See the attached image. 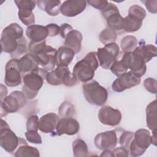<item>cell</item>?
<instances>
[{"label":"cell","instance_id":"cell-1","mask_svg":"<svg viewBox=\"0 0 157 157\" xmlns=\"http://www.w3.org/2000/svg\"><path fill=\"white\" fill-rule=\"evenodd\" d=\"M98 67L96 52H90L83 59L76 63L73 68L72 74L78 80L86 83L93 78L94 72Z\"/></svg>","mask_w":157,"mask_h":157},{"label":"cell","instance_id":"cell-2","mask_svg":"<svg viewBox=\"0 0 157 157\" xmlns=\"http://www.w3.org/2000/svg\"><path fill=\"white\" fill-rule=\"evenodd\" d=\"M47 71L38 67L23 76V86L22 92L28 99H34L42 88L45 79Z\"/></svg>","mask_w":157,"mask_h":157},{"label":"cell","instance_id":"cell-3","mask_svg":"<svg viewBox=\"0 0 157 157\" xmlns=\"http://www.w3.org/2000/svg\"><path fill=\"white\" fill-rule=\"evenodd\" d=\"M23 37V28L16 23L6 26L2 31L1 36V52L10 54L17 49L19 40Z\"/></svg>","mask_w":157,"mask_h":157},{"label":"cell","instance_id":"cell-4","mask_svg":"<svg viewBox=\"0 0 157 157\" xmlns=\"http://www.w3.org/2000/svg\"><path fill=\"white\" fill-rule=\"evenodd\" d=\"M82 90L85 98L91 104L101 106L107 101V90L95 80L83 84Z\"/></svg>","mask_w":157,"mask_h":157},{"label":"cell","instance_id":"cell-5","mask_svg":"<svg viewBox=\"0 0 157 157\" xmlns=\"http://www.w3.org/2000/svg\"><path fill=\"white\" fill-rule=\"evenodd\" d=\"M151 144V135L146 129H139L134 133V138L131 141L129 152L133 157L143 155Z\"/></svg>","mask_w":157,"mask_h":157},{"label":"cell","instance_id":"cell-6","mask_svg":"<svg viewBox=\"0 0 157 157\" xmlns=\"http://www.w3.org/2000/svg\"><path fill=\"white\" fill-rule=\"evenodd\" d=\"M45 80L52 85H60L72 86L77 83V79L71 72L67 66H57L56 68L48 72Z\"/></svg>","mask_w":157,"mask_h":157},{"label":"cell","instance_id":"cell-7","mask_svg":"<svg viewBox=\"0 0 157 157\" xmlns=\"http://www.w3.org/2000/svg\"><path fill=\"white\" fill-rule=\"evenodd\" d=\"M26 98L20 91H12L9 96L1 100V115L5 113V115L9 113H15L19 109L23 108L26 103Z\"/></svg>","mask_w":157,"mask_h":157},{"label":"cell","instance_id":"cell-8","mask_svg":"<svg viewBox=\"0 0 157 157\" xmlns=\"http://www.w3.org/2000/svg\"><path fill=\"white\" fill-rule=\"evenodd\" d=\"M119 52V46L115 42L108 43L105 44L104 47L98 48L96 56L99 60V64L104 69H110L117 61Z\"/></svg>","mask_w":157,"mask_h":157},{"label":"cell","instance_id":"cell-9","mask_svg":"<svg viewBox=\"0 0 157 157\" xmlns=\"http://www.w3.org/2000/svg\"><path fill=\"white\" fill-rule=\"evenodd\" d=\"M1 120L0 145L6 151L12 153L20 144L22 139L17 136L2 118Z\"/></svg>","mask_w":157,"mask_h":157},{"label":"cell","instance_id":"cell-10","mask_svg":"<svg viewBox=\"0 0 157 157\" xmlns=\"http://www.w3.org/2000/svg\"><path fill=\"white\" fill-rule=\"evenodd\" d=\"M6 85L15 87L21 82V72L18 67V59L12 58L6 64L5 78Z\"/></svg>","mask_w":157,"mask_h":157},{"label":"cell","instance_id":"cell-11","mask_svg":"<svg viewBox=\"0 0 157 157\" xmlns=\"http://www.w3.org/2000/svg\"><path fill=\"white\" fill-rule=\"evenodd\" d=\"M121 60L124 63L128 69H130L137 76L140 77L145 74L147 71L145 63L132 52L124 53Z\"/></svg>","mask_w":157,"mask_h":157},{"label":"cell","instance_id":"cell-12","mask_svg":"<svg viewBox=\"0 0 157 157\" xmlns=\"http://www.w3.org/2000/svg\"><path fill=\"white\" fill-rule=\"evenodd\" d=\"M140 83V77L129 71L124 73L114 80L112 85V90L115 92H122L126 89L136 86Z\"/></svg>","mask_w":157,"mask_h":157},{"label":"cell","instance_id":"cell-13","mask_svg":"<svg viewBox=\"0 0 157 157\" xmlns=\"http://www.w3.org/2000/svg\"><path fill=\"white\" fill-rule=\"evenodd\" d=\"M39 65L46 71L54 70L56 64L57 50L50 45H47L45 48L36 55Z\"/></svg>","mask_w":157,"mask_h":157},{"label":"cell","instance_id":"cell-14","mask_svg":"<svg viewBox=\"0 0 157 157\" xmlns=\"http://www.w3.org/2000/svg\"><path fill=\"white\" fill-rule=\"evenodd\" d=\"M95 146L99 150L113 149L118 143L116 129L98 134L94 140Z\"/></svg>","mask_w":157,"mask_h":157},{"label":"cell","instance_id":"cell-15","mask_svg":"<svg viewBox=\"0 0 157 157\" xmlns=\"http://www.w3.org/2000/svg\"><path fill=\"white\" fill-rule=\"evenodd\" d=\"M121 113L109 105L102 106L98 112V118L101 123L105 125L114 126L120 124L121 120Z\"/></svg>","mask_w":157,"mask_h":157},{"label":"cell","instance_id":"cell-16","mask_svg":"<svg viewBox=\"0 0 157 157\" xmlns=\"http://www.w3.org/2000/svg\"><path fill=\"white\" fill-rule=\"evenodd\" d=\"M86 1L85 0H67L63 2L60 12L66 17H73L81 13L86 8Z\"/></svg>","mask_w":157,"mask_h":157},{"label":"cell","instance_id":"cell-17","mask_svg":"<svg viewBox=\"0 0 157 157\" xmlns=\"http://www.w3.org/2000/svg\"><path fill=\"white\" fill-rule=\"evenodd\" d=\"M80 130L79 123L72 117L61 118L59 120L56 127V134L58 136L67 134L72 136L77 134Z\"/></svg>","mask_w":157,"mask_h":157},{"label":"cell","instance_id":"cell-18","mask_svg":"<svg viewBox=\"0 0 157 157\" xmlns=\"http://www.w3.org/2000/svg\"><path fill=\"white\" fill-rule=\"evenodd\" d=\"M59 120V117L54 113H48L42 116L39 120V129L44 133L53 132Z\"/></svg>","mask_w":157,"mask_h":157},{"label":"cell","instance_id":"cell-19","mask_svg":"<svg viewBox=\"0 0 157 157\" xmlns=\"http://www.w3.org/2000/svg\"><path fill=\"white\" fill-rule=\"evenodd\" d=\"M18 67L23 76L39 67L36 56L31 53H26L18 59Z\"/></svg>","mask_w":157,"mask_h":157},{"label":"cell","instance_id":"cell-20","mask_svg":"<svg viewBox=\"0 0 157 157\" xmlns=\"http://www.w3.org/2000/svg\"><path fill=\"white\" fill-rule=\"evenodd\" d=\"M26 35L31 41L37 42L45 40L48 36V33L46 26L33 25L26 28Z\"/></svg>","mask_w":157,"mask_h":157},{"label":"cell","instance_id":"cell-21","mask_svg":"<svg viewBox=\"0 0 157 157\" xmlns=\"http://www.w3.org/2000/svg\"><path fill=\"white\" fill-rule=\"evenodd\" d=\"M64 39V46L72 49L75 53L80 52L83 39L82 34L80 31L72 29L67 34Z\"/></svg>","mask_w":157,"mask_h":157},{"label":"cell","instance_id":"cell-22","mask_svg":"<svg viewBox=\"0 0 157 157\" xmlns=\"http://www.w3.org/2000/svg\"><path fill=\"white\" fill-rule=\"evenodd\" d=\"M146 63L157 55L156 47L151 44H140L132 51Z\"/></svg>","mask_w":157,"mask_h":157},{"label":"cell","instance_id":"cell-23","mask_svg":"<svg viewBox=\"0 0 157 157\" xmlns=\"http://www.w3.org/2000/svg\"><path fill=\"white\" fill-rule=\"evenodd\" d=\"M38 7L51 16H56L60 12L61 1L39 0L36 1Z\"/></svg>","mask_w":157,"mask_h":157},{"label":"cell","instance_id":"cell-24","mask_svg":"<svg viewBox=\"0 0 157 157\" xmlns=\"http://www.w3.org/2000/svg\"><path fill=\"white\" fill-rule=\"evenodd\" d=\"M74 51L66 46H61L57 50L56 65L57 66H67L75 55Z\"/></svg>","mask_w":157,"mask_h":157},{"label":"cell","instance_id":"cell-25","mask_svg":"<svg viewBox=\"0 0 157 157\" xmlns=\"http://www.w3.org/2000/svg\"><path fill=\"white\" fill-rule=\"evenodd\" d=\"M157 102L156 100L150 102L146 107V122L148 128L152 131H156L157 116H156Z\"/></svg>","mask_w":157,"mask_h":157},{"label":"cell","instance_id":"cell-26","mask_svg":"<svg viewBox=\"0 0 157 157\" xmlns=\"http://www.w3.org/2000/svg\"><path fill=\"white\" fill-rule=\"evenodd\" d=\"M143 20L128 14L125 18H123V29L128 33L135 32L139 30L142 25Z\"/></svg>","mask_w":157,"mask_h":157},{"label":"cell","instance_id":"cell-27","mask_svg":"<svg viewBox=\"0 0 157 157\" xmlns=\"http://www.w3.org/2000/svg\"><path fill=\"white\" fill-rule=\"evenodd\" d=\"M14 156L16 157H39L40 156V153L39 150L36 148L28 145L26 140H25L19 145V147L16 150Z\"/></svg>","mask_w":157,"mask_h":157},{"label":"cell","instance_id":"cell-28","mask_svg":"<svg viewBox=\"0 0 157 157\" xmlns=\"http://www.w3.org/2000/svg\"><path fill=\"white\" fill-rule=\"evenodd\" d=\"M108 28L116 31L123 30V18L121 16L120 12L111 14L106 18Z\"/></svg>","mask_w":157,"mask_h":157},{"label":"cell","instance_id":"cell-29","mask_svg":"<svg viewBox=\"0 0 157 157\" xmlns=\"http://www.w3.org/2000/svg\"><path fill=\"white\" fill-rule=\"evenodd\" d=\"M72 151L75 157H86L88 156V147L85 142L77 139L72 142Z\"/></svg>","mask_w":157,"mask_h":157},{"label":"cell","instance_id":"cell-30","mask_svg":"<svg viewBox=\"0 0 157 157\" xmlns=\"http://www.w3.org/2000/svg\"><path fill=\"white\" fill-rule=\"evenodd\" d=\"M137 44L138 41L135 36L128 35L124 36L122 39V40H121L120 45L122 50L124 53H126L134 50V48L137 47Z\"/></svg>","mask_w":157,"mask_h":157},{"label":"cell","instance_id":"cell-31","mask_svg":"<svg viewBox=\"0 0 157 157\" xmlns=\"http://www.w3.org/2000/svg\"><path fill=\"white\" fill-rule=\"evenodd\" d=\"M18 18L26 26H31L35 23V17L33 10L29 9H19Z\"/></svg>","mask_w":157,"mask_h":157},{"label":"cell","instance_id":"cell-32","mask_svg":"<svg viewBox=\"0 0 157 157\" xmlns=\"http://www.w3.org/2000/svg\"><path fill=\"white\" fill-rule=\"evenodd\" d=\"M58 113L61 118L73 117L75 115L74 106L69 101H64L58 108Z\"/></svg>","mask_w":157,"mask_h":157},{"label":"cell","instance_id":"cell-33","mask_svg":"<svg viewBox=\"0 0 157 157\" xmlns=\"http://www.w3.org/2000/svg\"><path fill=\"white\" fill-rule=\"evenodd\" d=\"M99 39L104 44L110 42H114L117 38V34L114 30L107 28L102 30L99 34Z\"/></svg>","mask_w":157,"mask_h":157},{"label":"cell","instance_id":"cell-34","mask_svg":"<svg viewBox=\"0 0 157 157\" xmlns=\"http://www.w3.org/2000/svg\"><path fill=\"white\" fill-rule=\"evenodd\" d=\"M111 72L117 77H120L128 71L124 63L121 59L120 61H116L110 67Z\"/></svg>","mask_w":157,"mask_h":157},{"label":"cell","instance_id":"cell-35","mask_svg":"<svg viewBox=\"0 0 157 157\" xmlns=\"http://www.w3.org/2000/svg\"><path fill=\"white\" fill-rule=\"evenodd\" d=\"M27 52V41L23 37L19 40L18 46L15 52L10 54V56L12 58L18 59L21 56H23Z\"/></svg>","mask_w":157,"mask_h":157},{"label":"cell","instance_id":"cell-36","mask_svg":"<svg viewBox=\"0 0 157 157\" xmlns=\"http://www.w3.org/2000/svg\"><path fill=\"white\" fill-rule=\"evenodd\" d=\"M134 138V133L131 131H124L121 134L119 139V143L121 147L129 151V148L131 141Z\"/></svg>","mask_w":157,"mask_h":157},{"label":"cell","instance_id":"cell-37","mask_svg":"<svg viewBox=\"0 0 157 157\" xmlns=\"http://www.w3.org/2000/svg\"><path fill=\"white\" fill-rule=\"evenodd\" d=\"M46 42L45 40H42L41 42H33L30 40L28 44V50L29 53L34 55H36L42 52L46 47Z\"/></svg>","mask_w":157,"mask_h":157},{"label":"cell","instance_id":"cell-38","mask_svg":"<svg viewBox=\"0 0 157 157\" xmlns=\"http://www.w3.org/2000/svg\"><path fill=\"white\" fill-rule=\"evenodd\" d=\"M128 14L132 15L142 20H144L146 17L147 13L143 7L139 5L134 4L129 7Z\"/></svg>","mask_w":157,"mask_h":157},{"label":"cell","instance_id":"cell-39","mask_svg":"<svg viewBox=\"0 0 157 157\" xmlns=\"http://www.w3.org/2000/svg\"><path fill=\"white\" fill-rule=\"evenodd\" d=\"M14 2L18 9H29L33 10L36 4V1L32 0H15Z\"/></svg>","mask_w":157,"mask_h":157},{"label":"cell","instance_id":"cell-40","mask_svg":"<svg viewBox=\"0 0 157 157\" xmlns=\"http://www.w3.org/2000/svg\"><path fill=\"white\" fill-rule=\"evenodd\" d=\"M25 136L27 140L32 144H41L42 138L40 135L36 131H27L25 132Z\"/></svg>","mask_w":157,"mask_h":157},{"label":"cell","instance_id":"cell-41","mask_svg":"<svg viewBox=\"0 0 157 157\" xmlns=\"http://www.w3.org/2000/svg\"><path fill=\"white\" fill-rule=\"evenodd\" d=\"M39 118L36 115H32L29 116L26 121V129L27 131H36L39 129Z\"/></svg>","mask_w":157,"mask_h":157},{"label":"cell","instance_id":"cell-42","mask_svg":"<svg viewBox=\"0 0 157 157\" xmlns=\"http://www.w3.org/2000/svg\"><path fill=\"white\" fill-rule=\"evenodd\" d=\"M144 86L145 88L151 93L156 94L157 91V82L155 78L148 77L144 80Z\"/></svg>","mask_w":157,"mask_h":157},{"label":"cell","instance_id":"cell-43","mask_svg":"<svg viewBox=\"0 0 157 157\" xmlns=\"http://www.w3.org/2000/svg\"><path fill=\"white\" fill-rule=\"evenodd\" d=\"M119 12L118 7L114 4H113V3L110 2H109V4L106 6V7L104 10L101 11L102 17L105 19L107 17L110 15L111 14L114 13L115 12Z\"/></svg>","mask_w":157,"mask_h":157},{"label":"cell","instance_id":"cell-44","mask_svg":"<svg viewBox=\"0 0 157 157\" xmlns=\"http://www.w3.org/2000/svg\"><path fill=\"white\" fill-rule=\"evenodd\" d=\"M86 2L88 3L91 6L100 10L101 11L104 10L109 4V1L101 0H88L86 1Z\"/></svg>","mask_w":157,"mask_h":157},{"label":"cell","instance_id":"cell-45","mask_svg":"<svg viewBox=\"0 0 157 157\" xmlns=\"http://www.w3.org/2000/svg\"><path fill=\"white\" fill-rule=\"evenodd\" d=\"M46 28L48 30L49 36H56L59 33V26L55 23H50L46 26Z\"/></svg>","mask_w":157,"mask_h":157},{"label":"cell","instance_id":"cell-46","mask_svg":"<svg viewBox=\"0 0 157 157\" xmlns=\"http://www.w3.org/2000/svg\"><path fill=\"white\" fill-rule=\"evenodd\" d=\"M143 2L148 11L152 13H156L157 12V1L156 0L154 1H141Z\"/></svg>","mask_w":157,"mask_h":157},{"label":"cell","instance_id":"cell-47","mask_svg":"<svg viewBox=\"0 0 157 157\" xmlns=\"http://www.w3.org/2000/svg\"><path fill=\"white\" fill-rule=\"evenodd\" d=\"M114 156H128L129 151L122 147L114 148L112 150Z\"/></svg>","mask_w":157,"mask_h":157},{"label":"cell","instance_id":"cell-48","mask_svg":"<svg viewBox=\"0 0 157 157\" xmlns=\"http://www.w3.org/2000/svg\"><path fill=\"white\" fill-rule=\"evenodd\" d=\"M59 28H60L59 33H60L61 37L63 38H64V39L65 38V37L67 35V34L69 31H71V30L73 29L72 27L69 24H67V23H63L59 26Z\"/></svg>","mask_w":157,"mask_h":157},{"label":"cell","instance_id":"cell-49","mask_svg":"<svg viewBox=\"0 0 157 157\" xmlns=\"http://www.w3.org/2000/svg\"><path fill=\"white\" fill-rule=\"evenodd\" d=\"M101 156H114L113 153L111 150H104L102 152V153L100 155Z\"/></svg>","mask_w":157,"mask_h":157}]
</instances>
